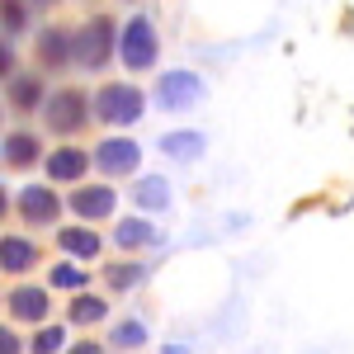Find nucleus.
Listing matches in <instances>:
<instances>
[{"label":"nucleus","mask_w":354,"mask_h":354,"mask_svg":"<svg viewBox=\"0 0 354 354\" xmlns=\"http://www.w3.org/2000/svg\"><path fill=\"white\" fill-rule=\"evenodd\" d=\"M66 354H100V345H90V340H81L76 350H66Z\"/></svg>","instance_id":"27"},{"label":"nucleus","mask_w":354,"mask_h":354,"mask_svg":"<svg viewBox=\"0 0 354 354\" xmlns=\"http://www.w3.org/2000/svg\"><path fill=\"white\" fill-rule=\"evenodd\" d=\"M38 66L43 71H66L71 66V33L66 28H43L38 33Z\"/></svg>","instance_id":"11"},{"label":"nucleus","mask_w":354,"mask_h":354,"mask_svg":"<svg viewBox=\"0 0 354 354\" xmlns=\"http://www.w3.org/2000/svg\"><path fill=\"white\" fill-rule=\"evenodd\" d=\"M104 279H109V288H113V293H128V288H137V283L147 279V270H142V265H113V270L104 274Z\"/></svg>","instance_id":"23"},{"label":"nucleus","mask_w":354,"mask_h":354,"mask_svg":"<svg viewBox=\"0 0 354 354\" xmlns=\"http://www.w3.org/2000/svg\"><path fill=\"white\" fill-rule=\"evenodd\" d=\"M113 241L123 245V250H142V245H156V227L147 218H123L113 227Z\"/></svg>","instance_id":"16"},{"label":"nucleus","mask_w":354,"mask_h":354,"mask_svg":"<svg viewBox=\"0 0 354 354\" xmlns=\"http://www.w3.org/2000/svg\"><path fill=\"white\" fill-rule=\"evenodd\" d=\"M5 213H10V194L0 189V218H5Z\"/></svg>","instance_id":"28"},{"label":"nucleus","mask_w":354,"mask_h":354,"mask_svg":"<svg viewBox=\"0 0 354 354\" xmlns=\"http://www.w3.org/2000/svg\"><path fill=\"white\" fill-rule=\"evenodd\" d=\"M33 5H57V0H33Z\"/></svg>","instance_id":"29"},{"label":"nucleus","mask_w":354,"mask_h":354,"mask_svg":"<svg viewBox=\"0 0 354 354\" xmlns=\"http://www.w3.org/2000/svg\"><path fill=\"white\" fill-rule=\"evenodd\" d=\"M48 279H53V288H66V293H81L85 283H90V274H85L76 260H62V265H53V274H48Z\"/></svg>","instance_id":"21"},{"label":"nucleus","mask_w":354,"mask_h":354,"mask_svg":"<svg viewBox=\"0 0 354 354\" xmlns=\"http://www.w3.org/2000/svg\"><path fill=\"white\" fill-rule=\"evenodd\" d=\"M104 298H95V293H76L71 307H66V317H71V326H95V322H104Z\"/></svg>","instance_id":"19"},{"label":"nucleus","mask_w":354,"mask_h":354,"mask_svg":"<svg viewBox=\"0 0 354 354\" xmlns=\"http://www.w3.org/2000/svg\"><path fill=\"white\" fill-rule=\"evenodd\" d=\"M43 76H10V104L19 113H33L38 104H43Z\"/></svg>","instance_id":"15"},{"label":"nucleus","mask_w":354,"mask_h":354,"mask_svg":"<svg viewBox=\"0 0 354 354\" xmlns=\"http://www.w3.org/2000/svg\"><path fill=\"white\" fill-rule=\"evenodd\" d=\"M113 43H118L113 19L109 15H95V19H85V24L71 33V62L85 66V71H104L113 62Z\"/></svg>","instance_id":"1"},{"label":"nucleus","mask_w":354,"mask_h":354,"mask_svg":"<svg viewBox=\"0 0 354 354\" xmlns=\"http://www.w3.org/2000/svg\"><path fill=\"white\" fill-rule=\"evenodd\" d=\"M0 76H15V48H10V38H0Z\"/></svg>","instance_id":"25"},{"label":"nucleus","mask_w":354,"mask_h":354,"mask_svg":"<svg viewBox=\"0 0 354 354\" xmlns=\"http://www.w3.org/2000/svg\"><path fill=\"white\" fill-rule=\"evenodd\" d=\"M203 100V81L194 76V71H165L161 81H156V104L170 113H180V109H194Z\"/></svg>","instance_id":"6"},{"label":"nucleus","mask_w":354,"mask_h":354,"mask_svg":"<svg viewBox=\"0 0 354 354\" xmlns=\"http://www.w3.org/2000/svg\"><path fill=\"white\" fill-rule=\"evenodd\" d=\"M28 28V0H0V33L15 38Z\"/></svg>","instance_id":"20"},{"label":"nucleus","mask_w":354,"mask_h":354,"mask_svg":"<svg viewBox=\"0 0 354 354\" xmlns=\"http://www.w3.org/2000/svg\"><path fill=\"white\" fill-rule=\"evenodd\" d=\"M137 161H142V147H137L133 137H104V142L90 151V165H95V170H104L109 180H118V175H133Z\"/></svg>","instance_id":"5"},{"label":"nucleus","mask_w":354,"mask_h":354,"mask_svg":"<svg viewBox=\"0 0 354 354\" xmlns=\"http://www.w3.org/2000/svg\"><path fill=\"white\" fill-rule=\"evenodd\" d=\"M85 170H90V151H81V147H57V151H48V180L53 185H81Z\"/></svg>","instance_id":"9"},{"label":"nucleus","mask_w":354,"mask_h":354,"mask_svg":"<svg viewBox=\"0 0 354 354\" xmlns=\"http://www.w3.org/2000/svg\"><path fill=\"white\" fill-rule=\"evenodd\" d=\"M57 245H62L71 260H95V255L104 250L100 232H90L85 222H76V227H62V232H57Z\"/></svg>","instance_id":"12"},{"label":"nucleus","mask_w":354,"mask_h":354,"mask_svg":"<svg viewBox=\"0 0 354 354\" xmlns=\"http://www.w3.org/2000/svg\"><path fill=\"white\" fill-rule=\"evenodd\" d=\"M0 354H19V335L10 326H0Z\"/></svg>","instance_id":"26"},{"label":"nucleus","mask_w":354,"mask_h":354,"mask_svg":"<svg viewBox=\"0 0 354 354\" xmlns=\"http://www.w3.org/2000/svg\"><path fill=\"white\" fill-rule=\"evenodd\" d=\"M161 151H165V156H175V161H194V156H203V133H189V128L165 133L161 137Z\"/></svg>","instance_id":"18"},{"label":"nucleus","mask_w":354,"mask_h":354,"mask_svg":"<svg viewBox=\"0 0 354 354\" xmlns=\"http://www.w3.org/2000/svg\"><path fill=\"white\" fill-rule=\"evenodd\" d=\"M10 317H15V322H33V326H43V322H48V288H38V283H19V288L10 293Z\"/></svg>","instance_id":"10"},{"label":"nucleus","mask_w":354,"mask_h":354,"mask_svg":"<svg viewBox=\"0 0 354 354\" xmlns=\"http://www.w3.org/2000/svg\"><path fill=\"white\" fill-rule=\"evenodd\" d=\"M19 218L28 222V227H53L57 218H62V198H57L48 185H28V189H19Z\"/></svg>","instance_id":"7"},{"label":"nucleus","mask_w":354,"mask_h":354,"mask_svg":"<svg viewBox=\"0 0 354 354\" xmlns=\"http://www.w3.org/2000/svg\"><path fill=\"white\" fill-rule=\"evenodd\" d=\"M142 109H147V100H142L137 85H104V90L95 95V104H90V113H95L100 123H109V128H128V123H137Z\"/></svg>","instance_id":"4"},{"label":"nucleus","mask_w":354,"mask_h":354,"mask_svg":"<svg viewBox=\"0 0 354 354\" xmlns=\"http://www.w3.org/2000/svg\"><path fill=\"white\" fill-rule=\"evenodd\" d=\"M38 265V245L28 241V236H5L0 241V270L5 274H24Z\"/></svg>","instance_id":"13"},{"label":"nucleus","mask_w":354,"mask_h":354,"mask_svg":"<svg viewBox=\"0 0 354 354\" xmlns=\"http://www.w3.org/2000/svg\"><path fill=\"white\" fill-rule=\"evenodd\" d=\"M113 53L123 57V66H128V71H151V66H156V53H161L156 24H151L147 15H133V19L123 24V33H118Z\"/></svg>","instance_id":"3"},{"label":"nucleus","mask_w":354,"mask_h":354,"mask_svg":"<svg viewBox=\"0 0 354 354\" xmlns=\"http://www.w3.org/2000/svg\"><path fill=\"white\" fill-rule=\"evenodd\" d=\"M109 340L118 350H142V345H147V326H142V322H118Z\"/></svg>","instance_id":"22"},{"label":"nucleus","mask_w":354,"mask_h":354,"mask_svg":"<svg viewBox=\"0 0 354 354\" xmlns=\"http://www.w3.org/2000/svg\"><path fill=\"white\" fill-rule=\"evenodd\" d=\"M66 208H71L81 222H100V218H109L113 208H118V198H113L109 185H76V194L66 198Z\"/></svg>","instance_id":"8"},{"label":"nucleus","mask_w":354,"mask_h":354,"mask_svg":"<svg viewBox=\"0 0 354 354\" xmlns=\"http://www.w3.org/2000/svg\"><path fill=\"white\" fill-rule=\"evenodd\" d=\"M62 340H66L62 326H38V335L28 340V350L33 354H62Z\"/></svg>","instance_id":"24"},{"label":"nucleus","mask_w":354,"mask_h":354,"mask_svg":"<svg viewBox=\"0 0 354 354\" xmlns=\"http://www.w3.org/2000/svg\"><path fill=\"white\" fill-rule=\"evenodd\" d=\"M0 156H5V165H15V170H28V165L43 156V142H38L33 133H5Z\"/></svg>","instance_id":"14"},{"label":"nucleus","mask_w":354,"mask_h":354,"mask_svg":"<svg viewBox=\"0 0 354 354\" xmlns=\"http://www.w3.org/2000/svg\"><path fill=\"white\" fill-rule=\"evenodd\" d=\"M133 203H137V208H147V213H161L165 203H170V185H165L161 175H147V180H137Z\"/></svg>","instance_id":"17"},{"label":"nucleus","mask_w":354,"mask_h":354,"mask_svg":"<svg viewBox=\"0 0 354 354\" xmlns=\"http://www.w3.org/2000/svg\"><path fill=\"white\" fill-rule=\"evenodd\" d=\"M38 109H43L48 133H57V137H71V133H81L85 123H90V100H85V90H76V85L53 90Z\"/></svg>","instance_id":"2"}]
</instances>
